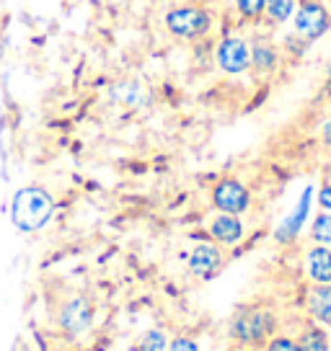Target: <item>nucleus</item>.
<instances>
[{
	"label": "nucleus",
	"instance_id": "nucleus-1",
	"mask_svg": "<svg viewBox=\"0 0 331 351\" xmlns=\"http://www.w3.org/2000/svg\"><path fill=\"white\" fill-rule=\"evenodd\" d=\"M55 215V199L39 186H26L16 191L11 202V222L23 232L42 230Z\"/></svg>",
	"mask_w": 331,
	"mask_h": 351
},
{
	"label": "nucleus",
	"instance_id": "nucleus-2",
	"mask_svg": "<svg viewBox=\"0 0 331 351\" xmlns=\"http://www.w3.org/2000/svg\"><path fill=\"white\" fill-rule=\"evenodd\" d=\"M331 19L326 5L319 0H303L295 13H293V29L298 36H303L306 42H316L323 34L329 32Z\"/></svg>",
	"mask_w": 331,
	"mask_h": 351
},
{
	"label": "nucleus",
	"instance_id": "nucleus-3",
	"mask_svg": "<svg viewBox=\"0 0 331 351\" xmlns=\"http://www.w3.org/2000/svg\"><path fill=\"white\" fill-rule=\"evenodd\" d=\"M166 26L174 36H181V39H199L210 32L212 19L202 8H174L166 16Z\"/></svg>",
	"mask_w": 331,
	"mask_h": 351
},
{
	"label": "nucleus",
	"instance_id": "nucleus-4",
	"mask_svg": "<svg viewBox=\"0 0 331 351\" xmlns=\"http://www.w3.org/2000/svg\"><path fill=\"white\" fill-rule=\"evenodd\" d=\"M212 202L222 215H236L238 217L249 209L251 197H249V189L243 186L238 178H222L220 184L212 189Z\"/></svg>",
	"mask_w": 331,
	"mask_h": 351
},
{
	"label": "nucleus",
	"instance_id": "nucleus-5",
	"mask_svg": "<svg viewBox=\"0 0 331 351\" xmlns=\"http://www.w3.org/2000/svg\"><path fill=\"white\" fill-rule=\"evenodd\" d=\"M218 65H220L222 73H228V75H241L246 73L249 67H251V49H249V44L243 42L241 36H228V39H222L218 44Z\"/></svg>",
	"mask_w": 331,
	"mask_h": 351
},
{
	"label": "nucleus",
	"instance_id": "nucleus-6",
	"mask_svg": "<svg viewBox=\"0 0 331 351\" xmlns=\"http://www.w3.org/2000/svg\"><path fill=\"white\" fill-rule=\"evenodd\" d=\"M275 320L269 313H262V310H246L238 318L233 320V336L243 343H259V341L266 339V333L272 330Z\"/></svg>",
	"mask_w": 331,
	"mask_h": 351
},
{
	"label": "nucleus",
	"instance_id": "nucleus-7",
	"mask_svg": "<svg viewBox=\"0 0 331 351\" xmlns=\"http://www.w3.org/2000/svg\"><path fill=\"white\" fill-rule=\"evenodd\" d=\"M91 320H93V307L89 305V300L76 297L70 300L62 310H60V326L70 336H80L83 330H89Z\"/></svg>",
	"mask_w": 331,
	"mask_h": 351
},
{
	"label": "nucleus",
	"instance_id": "nucleus-8",
	"mask_svg": "<svg viewBox=\"0 0 331 351\" xmlns=\"http://www.w3.org/2000/svg\"><path fill=\"white\" fill-rule=\"evenodd\" d=\"M220 266H222V253L215 245H210V243L197 245L192 251V256H189V269L197 276H202V279H212V276L218 274Z\"/></svg>",
	"mask_w": 331,
	"mask_h": 351
},
{
	"label": "nucleus",
	"instance_id": "nucleus-9",
	"mask_svg": "<svg viewBox=\"0 0 331 351\" xmlns=\"http://www.w3.org/2000/svg\"><path fill=\"white\" fill-rule=\"evenodd\" d=\"M310 197H313V189H306L303 191V199L298 202V207L293 209V215L277 228V232H275V238L279 243H290L295 235L300 232V228H303V219L308 217V209H310Z\"/></svg>",
	"mask_w": 331,
	"mask_h": 351
},
{
	"label": "nucleus",
	"instance_id": "nucleus-10",
	"mask_svg": "<svg viewBox=\"0 0 331 351\" xmlns=\"http://www.w3.org/2000/svg\"><path fill=\"white\" fill-rule=\"evenodd\" d=\"M306 269L316 285H331V248L329 245H316L306 256Z\"/></svg>",
	"mask_w": 331,
	"mask_h": 351
},
{
	"label": "nucleus",
	"instance_id": "nucleus-11",
	"mask_svg": "<svg viewBox=\"0 0 331 351\" xmlns=\"http://www.w3.org/2000/svg\"><path fill=\"white\" fill-rule=\"evenodd\" d=\"M210 232L218 243L233 245V243H238L243 238V222L236 215H218L210 222Z\"/></svg>",
	"mask_w": 331,
	"mask_h": 351
},
{
	"label": "nucleus",
	"instance_id": "nucleus-12",
	"mask_svg": "<svg viewBox=\"0 0 331 351\" xmlns=\"http://www.w3.org/2000/svg\"><path fill=\"white\" fill-rule=\"evenodd\" d=\"M310 315L321 326H331V285H319L308 300Z\"/></svg>",
	"mask_w": 331,
	"mask_h": 351
},
{
	"label": "nucleus",
	"instance_id": "nucleus-13",
	"mask_svg": "<svg viewBox=\"0 0 331 351\" xmlns=\"http://www.w3.org/2000/svg\"><path fill=\"white\" fill-rule=\"evenodd\" d=\"M251 65H254L256 70H262V73H272L277 65V49L266 42L254 44V47H251Z\"/></svg>",
	"mask_w": 331,
	"mask_h": 351
},
{
	"label": "nucleus",
	"instance_id": "nucleus-14",
	"mask_svg": "<svg viewBox=\"0 0 331 351\" xmlns=\"http://www.w3.org/2000/svg\"><path fill=\"white\" fill-rule=\"evenodd\" d=\"M264 13L272 23H285L295 13V0H264Z\"/></svg>",
	"mask_w": 331,
	"mask_h": 351
},
{
	"label": "nucleus",
	"instance_id": "nucleus-15",
	"mask_svg": "<svg viewBox=\"0 0 331 351\" xmlns=\"http://www.w3.org/2000/svg\"><path fill=\"white\" fill-rule=\"evenodd\" d=\"M300 349L303 351H329V339H326L323 328L313 326V328L306 330L303 339H300Z\"/></svg>",
	"mask_w": 331,
	"mask_h": 351
},
{
	"label": "nucleus",
	"instance_id": "nucleus-16",
	"mask_svg": "<svg viewBox=\"0 0 331 351\" xmlns=\"http://www.w3.org/2000/svg\"><path fill=\"white\" fill-rule=\"evenodd\" d=\"M313 241L319 243V245H331V212L326 215H319V217L313 219Z\"/></svg>",
	"mask_w": 331,
	"mask_h": 351
},
{
	"label": "nucleus",
	"instance_id": "nucleus-17",
	"mask_svg": "<svg viewBox=\"0 0 331 351\" xmlns=\"http://www.w3.org/2000/svg\"><path fill=\"white\" fill-rule=\"evenodd\" d=\"M166 336L161 333V330H148L143 339L137 341V346H135V351H166Z\"/></svg>",
	"mask_w": 331,
	"mask_h": 351
},
{
	"label": "nucleus",
	"instance_id": "nucleus-18",
	"mask_svg": "<svg viewBox=\"0 0 331 351\" xmlns=\"http://www.w3.org/2000/svg\"><path fill=\"white\" fill-rule=\"evenodd\" d=\"M236 8L246 19H259L264 13V0H236Z\"/></svg>",
	"mask_w": 331,
	"mask_h": 351
},
{
	"label": "nucleus",
	"instance_id": "nucleus-19",
	"mask_svg": "<svg viewBox=\"0 0 331 351\" xmlns=\"http://www.w3.org/2000/svg\"><path fill=\"white\" fill-rule=\"evenodd\" d=\"M166 351H199V346L192 339H174L166 346Z\"/></svg>",
	"mask_w": 331,
	"mask_h": 351
},
{
	"label": "nucleus",
	"instance_id": "nucleus-20",
	"mask_svg": "<svg viewBox=\"0 0 331 351\" xmlns=\"http://www.w3.org/2000/svg\"><path fill=\"white\" fill-rule=\"evenodd\" d=\"M269 351H303V349L293 339H275L269 343Z\"/></svg>",
	"mask_w": 331,
	"mask_h": 351
},
{
	"label": "nucleus",
	"instance_id": "nucleus-21",
	"mask_svg": "<svg viewBox=\"0 0 331 351\" xmlns=\"http://www.w3.org/2000/svg\"><path fill=\"white\" fill-rule=\"evenodd\" d=\"M319 204L323 209H329V212H331V184L321 186V191H319Z\"/></svg>",
	"mask_w": 331,
	"mask_h": 351
},
{
	"label": "nucleus",
	"instance_id": "nucleus-22",
	"mask_svg": "<svg viewBox=\"0 0 331 351\" xmlns=\"http://www.w3.org/2000/svg\"><path fill=\"white\" fill-rule=\"evenodd\" d=\"M321 137H323V143H326L331 147V119H326L323 130H321Z\"/></svg>",
	"mask_w": 331,
	"mask_h": 351
},
{
	"label": "nucleus",
	"instance_id": "nucleus-23",
	"mask_svg": "<svg viewBox=\"0 0 331 351\" xmlns=\"http://www.w3.org/2000/svg\"><path fill=\"white\" fill-rule=\"evenodd\" d=\"M329 176H331V165H329Z\"/></svg>",
	"mask_w": 331,
	"mask_h": 351
}]
</instances>
